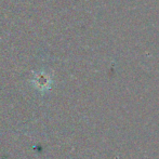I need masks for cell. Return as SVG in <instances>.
Returning <instances> with one entry per match:
<instances>
[{"mask_svg": "<svg viewBox=\"0 0 159 159\" xmlns=\"http://www.w3.org/2000/svg\"><path fill=\"white\" fill-rule=\"evenodd\" d=\"M34 82H35V86L37 87L40 90H43L47 87L49 86V77L48 75H46L44 73H38L37 75L34 78Z\"/></svg>", "mask_w": 159, "mask_h": 159, "instance_id": "cell-1", "label": "cell"}]
</instances>
